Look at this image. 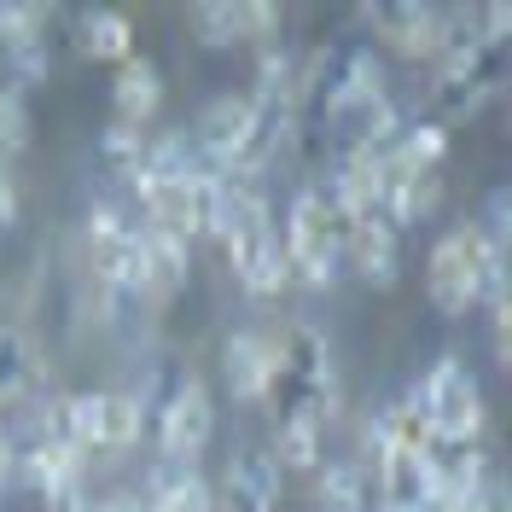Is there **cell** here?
I'll return each mask as SVG.
<instances>
[{
    "label": "cell",
    "mask_w": 512,
    "mask_h": 512,
    "mask_svg": "<svg viewBox=\"0 0 512 512\" xmlns=\"http://www.w3.org/2000/svg\"><path fill=\"white\" fill-rule=\"evenodd\" d=\"M216 239L227 245V262L233 274L245 280L251 297H280L291 286V268H286V245H280V227H274V210L268 198L245 181L227 187V210H222V227Z\"/></svg>",
    "instance_id": "obj_1"
},
{
    "label": "cell",
    "mask_w": 512,
    "mask_h": 512,
    "mask_svg": "<svg viewBox=\"0 0 512 512\" xmlns=\"http://www.w3.org/2000/svg\"><path fill=\"white\" fill-rule=\"evenodd\" d=\"M501 239L489 233L483 222H466L443 233L437 245H431V262H425V291H431V303L443 309L448 320L466 315L478 297L489 291H501Z\"/></svg>",
    "instance_id": "obj_2"
},
{
    "label": "cell",
    "mask_w": 512,
    "mask_h": 512,
    "mask_svg": "<svg viewBox=\"0 0 512 512\" xmlns=\"http://www.w3.org/2000/svg\"><path fill=\"white\" fill-rule=\"evenodd\" d=\"M344 210L326 198V187H309L291 198V216L280 227V245H286V268L291 280H303L309 291H326L344 268Z\"/></svg>",
    "instance_id": "obj_3"
},
{
    "label": "cell",
    "mask_w": 512,
    "mask_h": 512,
    "mask_svg": "<svg viewBox=\"0 0 512 512\" xmlns=\"http://www.w3.org/2000/svg\"><path fill=\"white\" fill-rule=\"evenodd\" d=\"M268 402H280V419H315L326 425L338 408V367L332 350L315 326H291L280 332V379L268 390Z\"/></svg>",
    "instance_id": "obj_4"
},
{
    "label": "cell",
    "mask_w": 512,
    "mask_h": 512,
    "mask_svg": "<svg viewBox=\"0 0 512 512\" xmlns=\"http://www.w3.org/2000/svg\"><path fill=\"white\" fill-rule=\"evenodd\" d=\"M419 414H425V431H431V443H448V448H472L483 431V390L478 379L454 361V355H443L425 379H419L414 390Z\"/></svg>",
    "instance_id": "obj_5"
},
{
    "label": "cell",
    "mask_w": 512,
    "mask_h": 512,
    "mask_svg": "<svg viewBox=\"0 0 512 512\" xmlns=\"http://www.w3.org/2000/svg\"><path fill=\"white\" fill-rule=\"evenodd\" d=\"M88 274L111 297H140V233L123 227L111 204H94L88 216Z\"/></svg>",
    "instance_id": "obj_6"
},
{
    "label": "cell",
    "mask_w": 512,
    "mask_h": 512,
    "mask_svg": "<svg viewBox=\"0 0 512 512\" xmlns=\"http://www.w3.org/2000/svg\"><path fill=\"white\" fill-rule=\"evenodd\" d=\"M192 152L204 158V169H216L233 181V169L251 146V99L245 94H216L198 105V123H192Z\"/></svg>",
    "instance_id": "obj_7"
},
{
    "label": "cell",
    "mask_w": 512,
    "mask_h": 512,
    "mask_svg": "<svg viewBox=\"0 0 512 512\" xmlns=\"http://www.w3.org/2000/svg\"><path fill=\"white\" fill-rule=\"evenodd\" d=\"M216 437V402H210V390L198 379H187L169 402H163L158 414V448L175 460V466H192L204 448Z\"/></svg>",
    "instance_id": "obj_8"
},
{
    "label": "cell",
    "mask_w": 512,
    "mask_h": 512,
    "mask_svg": "<svg viewBox=\"0 0 512 512\" xmlns=\"http://www.w3.org/2000/svg\"><path fill=\"white\" fill-rule=\"evenodd\" d=\"M367 24H379V35L402 53V59H443L448 47L460 41L454 18L437 6H367Z\"/></svg>",
    "instance_id": "obj_9"
},
{
    "label": "cell",
    "mask_w": 512,
    "mask_h": 512,
    "mask_svg": "<svg viewBox=\"0 0 512 512\" xmlns=\"http://www.w3.org/2000/svg\"><path fill=\"white\" fill-rule=\"evenodd\" d=\"M187 24L204 47H239V41H274V24H280V6L256 0V6H222V0H198L187 6Z\"/></svg>",
    "instance_id": "obj_10"
},
{
    "label": "cell",
    "mask_w": 512,
    "mask_h": 512,
    "mask_svg": "<svg viewBox=\"0 0 512 512\" xmlns=\"http://www.w3.org/2000/svg\"><path fill=\"white\" fill-rule=\"evenodd\" d=\"M344 256H350V268L367 280V286H396V274H402V233H396V222L390 216H361V222H350V233H344Z\"/></svg>",
    "instance_id": "obj_11"
},
{
    "label": "cell",
    "mask_w": 512,
    "mask_h": 512,
    "mask_svg": "<svg viewBox=\"0 0 512 512\" xmlns=\"http://www.w3.org/2000/svg\"><path fill=\"white\" fill-rule=\"evenodd\" d=\"M222 373L239 402H268V390L280 379V338L274 332H239L222 355Z\"/></svg>",
    "instance_id": "obj_12"
},
{
    "label": "cell",
    "mask_w": 512,
    "mask_h": 512,
    "mask_svg": "<svg viewBox=\"0 0 512 512\" xmlns=\"http://www.w3.org/2000/svg\"><path fill=\"white\" fill-rule=\"evenodd\" d=\"M187 274H192V256L181 239H163V233H140V297L152 303H175L187 291Z\"/></svg>",
    "instance_id": "obj_13"
},
{
    "label": "cell",
    "mask_w": 512,
    "mask_h": 512,
    "mask_svg": "<svg viewBox=\"0 0 512 512\" xmlns=\"http://www.w3.org/2000/svg\"><path fill=\"white\" fill-rule=\"evenodd\" d=\"M163 105V70L152 59H128L117 64V82H111V111L123 128H140L152 111Z\"/></svg>",
    "instance_id": "obj_14"
},
{
    "label": "cell",
    "mask_w": 512,
    "mask_h": 512,
    "mask_svg": "<svg viewBox=\"0 0 512 512\" xmlns=\"http://www.w3.org/2000/svg\"><path fill=\"white\" fill-rule=\"evenodd\" d=\"M326 198L344 210V222L379 216V210H384V169L373 158H338V175H332Z\"/></svg>",
    "instance_id": "obj_15"
},
{
    "label": "cell",
    "mask_w": 512,
    "mask_h": 512,
    "mask_svg": "<svg viewBox=\"0 0 512 512\" xmlns=\"http://www.w3.org/2000/svg\"><path fill=\"white\" fill-rule=\"evenodd\" d=\"M233 512H274L280 501V466H274V454H239L233 460V472H227V495H222Z\"/></svg>",
    "instance_id": "obj_16"
},
{
    "label": "cell",
    "mask_w": 512,
    "mask_h": 512,
    "mask_svg": "<svg viewBox=\"0 0 512 512\" xmlns=\"http://www.w3.org/2000/svg\"><path fill=\"white\" fill-rule=\"evenodd\" d=\"M41 384V355H35V338L24 326H0V402H12V396H24Z\"/></svg>",
    "instance_id": "obj_17"
},
{
    "label": "cell",
    "mask_w": 512,
    "mask_h": 512,
    "mask_svg": "<svg viewBox=\"0 0 512 512\" xmlns=\"http://www.w3.org/2000/svg\"><path fill=\"white\" fill-rule=\"evenodd\" d=\"M367 501H373V483H367V466H361V460H332V466H320V483H315L320 512H367Z\"/></svg>",
    "instance_id": "obj_18"
},
{
    "label": "cell",
    "mask_w": 512,
    "mask_h": 512,
    "mask_svg": "<svg viewBox=\"0 0 512 512\" xmlns=\"http://www.w3.org/2000/svg\"><path fill=\"white\" fill-rule=\"evenodd\" d=\"M82 47L105 64H128L134 59V24L123 12H88L82 18Z\"/></svg>",
    "instance_id": "obj_19"
},
{
    "label": "cell",
    "mask_w": 512,
    "mask_h": 512,
    "mask_svg": "<svg viewBox=\"0 0 512 512\" xmlns=\"http://www.w3.org/2000/svg\"><path fill=\"white\" fill-rule=\"evenodd\" d=\"M274 466L280 472H320V425L315 419H280Z\"/></svg>",
    "instance_id": "obj_20"
},
{
    "label": "cell",
    "mask_w": 512,
    "mask_h": 512,
    "mask_svg": "<svg viewBox=\"0 0 512 512\" xmlns=\"http://www.w3.org/2000/svg\"><path fill=\"white\" fill-rule=\"evenodd\" d=\"M99 163L105 169H117V175H140L146 169V134L140 128H123V123H111L105 134H99Z\"/></svg>",
    "instance_id": "obj_21"
},
{
    "label": "cell",
    "mask_w": 512,
    "mask_h": 512,
    "mask_svg": "<svg viewBox=\"0 0 512 512\" xmlns=\"http://www.w3.org/2000/svg\"><path fill=\"white\" fill-rule=\"evenodd\" d=\"M30 99L24 88H0V152H24L30 146Z\"/></svg>",
    "instance_id": "obj_22"
},
{
    "label": "cell",
    "mask_w": 512,
    "mask_h": 512,
    "mask_svg": "<svg viewBox=\"0 0 512 512\" xmlns=\"http://www.w3.org/2000/svg\"><path fill=\"white\" fill-rule=\"evenodd\" d=\"M210 501H216V495H210V489H204V483L187 472V478L163 483L158 495L146 501V512H210Z\"/></svg>",
    "instance_id": "obj_23"
},
{
    "label": "cell",
    "mask_w": 512,
    "mask_h": 512,
    "mask_svg": "<svg viewBox=\"0 0 512 512\" xmlns=\"http://www.w3.org/2000/svg\"><path fill=\"white\" fill-rule=\"evenodd\" d=\"M489 326H495V361L507 367V361H512V303H507V286L489 291Z\"/></svg>",
    "instance_id": "obj_24"
},
{
    "label": "cell",
    "mask_w": 512,
    "mask_h": 512,
    "mask_svg": "<svg viewBox=\"0 0 512 512\" xmlns=\"http://www.w3.org/2000/svg\"><path fill=\"white\" fill-rule=\"evenodd\" d=\"M12 222H18V187H12V175L0 169V233H6Z\"/></svg>",
    "instance_id": "obj_25"
},
{
    "label": "cell",
    "mask_w": 512,
    "mask_h": 512,
    "mask_svg": "<svg viewBox=\"0 0 512 512\" xmlns=\"http://www.w3.org/2000/svg\"><path fill=\"white\" fill-rule=\"evenodd\" d=\"M94 512H146V501H140V495H105V501H94Z\"/></svg>",
    "instance_id": "obj_26"
},
{
    "label": "cell",
    "mask_w": 512,
    "mask_h": 512,
    "mask_svg": "<svg viewBox=\"0 0 512 512\" xmlns=\"http://www.w3.org/2000/svg\"><path fill=\"white\" fill-rule=\"evenodd\" d=\"M12 478V443H6V431H0V483Z\"/></svg>",
    "instance_id": "obj_27"
}]
</instances>
